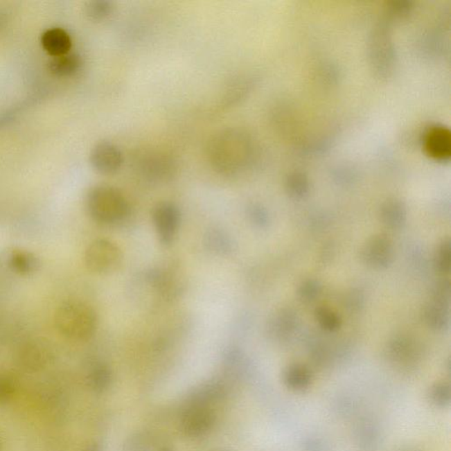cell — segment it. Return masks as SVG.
Masks as SVG:
<instances>
[{
    "label": "cell",
    "instance_id": "obj_1",
    "mask_svg": "<svg viewBox=\"0 0 451 451\" xmlns=\"http://www.w3.org/2000/svg\"><path fill=\"white\" fill-rule=\"evenodd\" d=\"M58 333L73 342H86L95 334L97 317L95 310L83 301H64L55 314Z\"/></svg>",
    "mask_w": 451,
    "mask_h": 451
},
{
    "label": "cell",
    "instance_id": "obj_2",
    "mask_svg": "<svg viewBox=\"0 0 451 451\" xmlns=\"http://www.w3.org/2000/svg\"><path fill=\"white\" fill-rule=\"evenodd\" d=\"M87 209L95 222L113 224L127 215L129 204L124 194L109 186L91 188L87 195Z\"/></svg>",
    "mask_w": 451,
    "mask_h": 451
},
{
    "label": "cell",
    "instance_id": "obj_3",
    "mask_svg": "<svg viewBox=\"0 0 451 451\" xmlns=\"http://www.w3.org/2000/svg\"><path fill=\"white\" fill-rule=\"evenodd\" d=\"M123 254L115 242L107 239H97L90 243L84 254V262L90 272L106 274L118 270Z\"/></svg>",
    "mask_w": 451,
    "mask_h": 451
},
{
    "label": "cell",
    "instance_id": "obj_4",
    "mask_svg": "<svg viewBox=\"0 0 451 451\" xmlns=\"http://www.w3.org/2000/svg\"><path fill=\"white\" fill-rule=\"evenodd\" d=\"M361 258L369 267L378 270L387 269L395 259L393 243L384 235L372 236L362 246Z\"/></svg>",
    "mask_w": 451,
    "mask_h": 451
},
{
    "label": "cell",
    "instance_id": "obj_5",
    "mask_svg": "<svg viewBox=\"0 0 451 451\" xmlns=\"http://www.w3.org/2000/svg\"><path fill=\"white\" fill-rule=\"evenodd\" d=\"M215 421V414L211 407H186L181 416V431L190 438L204 436L213 430Z\"/></svg>",
    "mask_w": 451,
    "mask_h": 451
},
{
    "label": "cell",
    "instance_id": "obj_6",
    "mask_svg": "<svg viewBox=\"0 0 451 451\" xmlns=\"http://www.w3.org/2000/svg\"><path fill=\"white\" fill-rule=\"evenodd\" d=\"M152 219L160 242L164 245H170L179 228L180 212L178 207L170 202L159 203L152 212Z\"/></svg>",
    "mask_w": 451,
    "mask_h": 451
},
{
    "label": "cell",
    "instance_id": "obj_7",
    "mask_svg": "<svg viewBox=\"0 0 451 451\" xmlns=\"http://www.w3.org/2000/svg\"><path fill=\"white\" fill-rule=\"evenodd\" d=\"M90 163L94 170L102 175H113L124 163V155L116 145L109 141L96 144L90 152Z\"/></svg>",
    "mask_w": 451,
    "mask_h": 451
},
{
    "label": "cell",
    "instance_id": "obj_8",
    "mask_svg": "<svg viewBox=\"0 0 451 451\" xmlns=\"http://www.w3.org/2000/svg\"><path fill=\"white\" fill-rule=\"evenodd\" d=\"M53 357L50 345L44 339H34L19 347V364L28 371H38L46 366Z\"/></svg>",
    "mask_w": 451,
    "mask_h": 451
},
{
    "label": "cell",
    "instance_id": "obj_9",
    "mask_svg": "<svg viewBox=\"0 0 451 451\" xmlns=\"http://www.w3.org/2000/svg\"><path fill=\"white\" fill-rule=\"evenodd\" d=\"M123 451H174L164 438L149 431L136 432L126 438Z\"/></svg>",
    "mask_w": 451,
    "mask_h": 451
},
{
    "label": "cell",
    "instance_id": "obj_10",
    "mask_svg": "<svg viewBox=\"0 0 451 451\" xmlns=\"http://www.w3.org/2000/svg\"><path fill=\"white\" fill-rule=\"evenodd\" d=\"M424 147L427 154L436 160H446L451 152V136L449 130L434 126L425 136Z\"/></svg>",
    "mask_w": 451,
    "mask_h": 451
},
{
    "label": "cell",
    "instance_id": "obj_11",
    "mask_svg": "<svg viewBox=\"0 0 451 451\" xmlns=\"http://www.w3.org/2000/svg\"><path fill=\"white\" fill-rule=\"evenodd\" d=\"M225 394V389L218 381L204 382L195 388L188 396L186 407H211L213 403L222 399Z\"/></svg>",
    "mask_w": 451,
    "mask_h": 451
},
{
    "label": "cell",
    "instance_id": "obj_12",
    "mask_svg": "<svg viewBox=\"0 0 451 451\" xmlns=\"http://www.w3.org/2000/svg\"><path fill=\"white\" fill-rule=\"evenodd\" d=\"M41 44L44 51L54 58L69 53L73 41L66 29L51 28L42 35Z\"/></svg>",
    "mask_w": 451,
    "mask_h": 451
},
{
    "label": "cell",
    "instance_id": "obj_13",
    "mask_svg": "<svg viewBox=\"0 0 451 451\" xmlns=\"http://www.w3.org/2000/svg\"><path fill=\"white\" fill-rule=\"evenodd\" d=\"M449 305L443 301L431 300L423 309V319L431 329L443 330L449 326Z\"/></svg>",
    "mask_w": 451,
    "mask_h": 451
},
{
    "label": "cell",
    "instance_id": "obj_14",
    "mask_svg": "<svg viewBox=\"0 0 451 451\" xmlns=\"http://www.w3.org/2000/svg\"><path fill=\"white\" fill-rule=\"evenodd\" d=\"M380 218L382 224L389 229L403 228L407 220V209L398 200H389L381 207Z\"/></svg>",
    "mask_w": 451,
    "mask_h": 451
},
{
    "label": "cell",
    "instance_id": "obj_15",
    "mask_svg": "<svg viewBox=\"0 0 451 451\" xmlns=\"http://www.w3.org/2000/svg\"><path fill=\"white\" fill-rule=\"evenodd\" d=\"M81 64L82 60L80 55L69 53L51 58L48 70L54 76L66 78L74 76L80 69Z\"/></svg>",
    "mask_w": 451,
    "mask_h": 451
},
{
    "label": "cell",
    "instance_id": "obj_16",
    "mask_svg": "<svg viewBox=\"0 0 451 451\" xmlns=\"http://www.w3.org/2000/svg\"><path fill=\"white\" fill-rule=\"evenodd\" d=\"M112 372L109 366L103 363H97L90 369L87 374V386L94 392L103 393L112 385Z\"/></svg>",
    "mask_w": 451,
    "mask_h": 451
},
{
    "label": "cell",
    "instance_id": "obj_17",
    "mask_svg": "<svg viewBox=\"0 0 451 451\" xmlns=\"http://www.w3.org/2000/svg\"><path fill=\"white\" fill-rule=\"evenodd\" d=\"M204 245L210 251L219 255H228L233 251L230 236L220 229H213L204 236Z\"/></svg>",
    "mask_w": 451,
    "mask_h": 451
},
{
    "label": "cell",
    "instance_id": "obj_18",
    "mask_svg": "<svg viewBox=\"0 0 451 451\" xmlns=\"http://www.w3.org/2000/svg\"><path fill=\"white\" fill-rule=\"evenodd\" d=\"M10 265L12 270L21 275H29L37 270L39 261L32 253L14 251L10 256Z\"/></svg>",
    "mask_w": 451,
    "mask_h": 451
},
{
    "label": "cell",
    "instance_id": "obj_19",
    "mask_svg": "<svg viewBox=\"0 0 451 451\" xmlns=\"http://www.w3.org/2000/svg\"><path fill=\"white\" fill-rule=\"evenodd\" d=\"M295 319L290 311H281V312L275 315L274 319L271 320L270 329L272 335L276 337H283L291 333L294 330Z\"/></svg>",
    "mask_w": 451,
    "mask_h": 451
},
{
    "label": "cell",
    "instance_id": "obj_20",
    "mask_svg": "<svg viewBox=\"0 0 451 451\" xmlns=\"http://www.w3.org/2000/svg\"><path fill=\"white\" fill-rule=\"evenodd\" d=\"M315 317L319 326L327 332H336L342 327V321L339 314L330 308L321 306L315 311Z\"/></svg>",
    "mask_w": 451,
    "mask_h": 451
},
{
    "label": "cell",
    "instance_id": "obj_21",
    "mask_svg": "<svg viewBox=\"0 0 451 451\" xmlns=\"http://www.w3.org/2000/svg\"><path fill=\"white\" fill-rule=\"evenodd\" d=\"M434 268L442 274H450L451 268V242L450 238L443 239L438 246L434 257Z\"/></svg>",
    "mask_w": 451,
    "mask_h": 451
},
{
    "label": "cell",
    "instance_id": "obj_22",
    "mask_svg": "<svg viewBox=\"0 0 451 451\" xmlns=\"http://www.w3.org/2000/svg\"><path fill=\"white\" fill-rule=\"evenodd\" d=\"M287 382L294 387H303L310 382L309 371L304 366L293 365L288 369L285 374Z\"/></svg>",
    "mask_w": 451,
    "mask_h": 451
},
{
    "label": "cell",
    "instance_id": "obj_23",
    "mask_svg": "<svg viewBox=\"0 0 451 451\" xmlns=\"http://www.w3.org/2000/svg\"><path fill=\"white\" fill-rule=\"evenodd\" d=\"M112 6L107 1H92L87 4L86 12L90 19H103L112 12Z\"/></svg>",
    "mask_w": 451,
    "mask_h": 451
},
{
    "label": "cell",
    "instance_id": "obj_24",
    "mask_svg": "<svg viewBox=\"0 0 451 451\" xmlns=\"http://www.w3.org/2000/svg\"><path fill=\"white\" fill-rule=\"evenodd\" d=\"M322 292V285L319 281L309 280L300 285L298 294L301 300L311 301L317 299Z\"/></svg>",
    "mask_w": 451,
    "mask_h": 451
},
{
    "label": "cell",
    "instance_id": "obj_25",
    "mask_svg": "<svg viewBox=\"0 0 451 451\" xmlns=\"http://www.w3.org/2000/svg\"><path fill=\"white\" fill-rule=\"evenodd\" d=\"M15 381L10 376L0 374V405L11 400L15 393Z\"/></svg>",
    "mask_w": 451,
    "mask_h": 451
},
{
    "label": "cell",
    "instance_id": "obj_26",
    "mask_svg": "<svg viewBox=\"0 0 451 451\" xmlns=\"http://www.w3.org/2000/svg\"><path fill=\"white\" fill-rule=\"evenodd\" d=\"M308 189H309V186H308L306 179H304L303 177H295L291 178L290 182H288V193L292 197H295V199H300V197H304L308 193Z\"/></svg>",
    "mask_w": 451,
    "mask_h": 451
},
{
    "label": "cell",
    "instance_id": "obj_27",
    "mask_svg": "<svg viewBox=\"0 0 451 451\" xmlns=\"http://www.w3.org/2000/svg\"><path fill=\"white\" fill-rule=\"evenodd\" d=\"M450 282L449 281L437 282L432 290V299L450 304Z\"/></svg>",
    "mask_w": 451,
    "mask_h": 451
},
{
    "label": "cell",
    "instance_id": "obj_28",
    "mask_svg": "<svg viewBox=\"0 0 451 451\" xmlns=\"http://www.w3.org/2000/svg\"><path fill=\"white\" fill-rule=\"evenodd\" d=\"M248 214L249 220H251L256 226L260 227V228H265V227L268 225V214L266 213L265 210L262 209L261 206H256L255 204V206L249 207Z\"/></svg>",
    "mask_w": 451,
    "mask_h": 451
},
{
    "label": "cell",
    "instance_id": "obj_29",
    "mask_svg": "<svg viewBox=\"0 0 451 451\" xmlns=\"http://www.w3.org/2000/svg\"><path fill=\"white\" fill-rule=\"evenodd\" d=\"M81 451H103V447L100 444L95 443L90 444Z\"/></svg>",
    "mask_w": 451,
    "mask_h": 451
}]
</instances>
